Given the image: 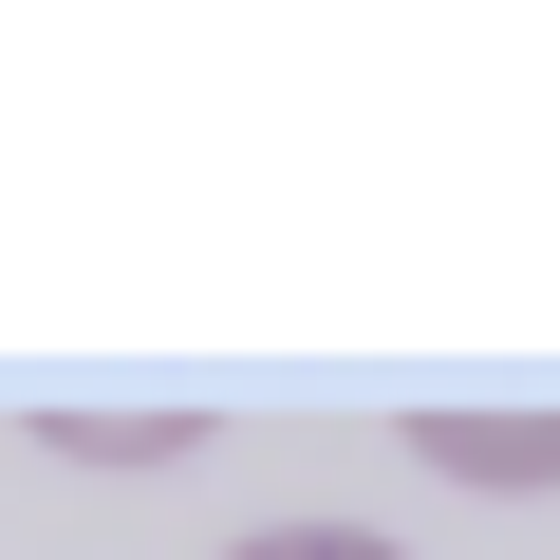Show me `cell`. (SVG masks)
<instances>
[{"label": "cell", "mask_w": 560, "mask_h": 560, "mask_svg": "<svg viewBox=\"0 0 560 560\" xmlns=\"http://www.w3.org/2000/svg\"><path fill=\"white\" fill-rule=\"evenodd\" d=\"M411 467H448V486H560V411H411Z\"/></svg>", "instance_id": "6da1fadb"}, {"label": "cell", "mask_w": 560, "mask_h": 560, "mask_svg": "<svg viewBox=\"0 0 560 560\" xmlns=\"http://www.w3.org/2000/svg\"><path fill=\"white\" fill-rule=\"evenodd\" d=\"M224 560H411V541H374V523H261V541H224Z\"/></svg>", "instance_id": "7a4b0ae2"}]
</instances>
